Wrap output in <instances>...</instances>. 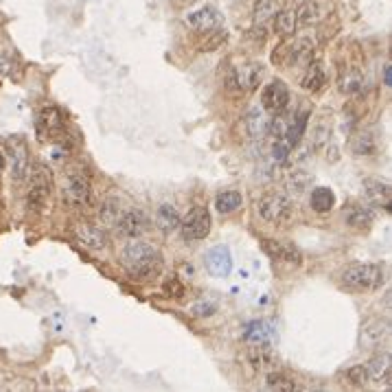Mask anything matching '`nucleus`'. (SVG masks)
Listing matches in <instances>:
<instances>
[{"mask_svg":"<svg viewBox=\"0 0 392 392\" xmlns=\"http://www.w3.org/2000/svg\"><path fill=\"white\" fill-rule=\"evenodd\" d=\"M121 263L136 281H151L162 272V254L147 241H129L121 252Z\"/></svg>","mask_w":392,"mask_h":392,"instance_id":"f257e3e1","label":"nucleus"},{"mask_svg":"<svg viewBox=\"0 0 392 392\" xmlns=\"http://www.w3.org/2000/svg\"><path fill=\"white\" fill-rule=\"evenodd\" d=\"M340 283L351 292H377L386 285V270L377 263H351L340 272Z\"/></svg>","mask_w":392,"mask_h":392,"instance_id":"f03ea898","label":"nucleus"},{"mask_svg":"<svg viewBox=\"0 0 392 392\" xmlns=\"http://www.w3.org/2000/svg\"><path fill=\"white\" fill-rule=\"evenodd\" d=\"M259 217L272 226H287L294 219V202L276 191L261 195L257 202Z\"/></svg>","mask_w":392,"mask_h":392,"instance_id":"7ed1b4c3","label":"nucleus"},{"mask_svg":"<svg viewBox=\"0 0 392 392\" xmlns=\"http://www.w3.org/2000/svg\"><path fill=\"white\" fill-rule=\"evenodd\" d=\"M31 184L27 191V208L31 213H42L46 208L51 199V191H53V177L51 171L44 167V164H38L35 171H29Z\"/></svg>","mask_w":392,"mask_h":392,"instance_id":"20e7f679","label":"nucleus"},{"mask_svg":"<svg viewBox=\"0 0 392 392\" xmlns=\"http://www.w3.org/2000/svg\"><path fill=\"white\" fill-rule=\"evenodd\" d=\"M64 199L73 208H88L92 204L90 177L81 169H70L64 182Z\"/></svg>","mask_w":392,"mask_h":392,"instance_id":"39448f33","label":"nucleus"},{"mask_svg":"<svg viewBox=\"0 0 392 392\" xmlns=\"http://www.w3.org/2000/svg\"><path fill=\"white\" fill-rule=\"evenodd\" d=\"M210 213L206 206H193L186 213V217L180 219L177 228L182 230V237L186 241H202L210 235Z\"/></svg>","mask_w":392,"mask_h":392,"instance_id":"423d86ee","label":"nucleus"},{"mask_svg":"<svg viewBox=\"0 0 392 392\" xmlns=\"http://www.w3.org/2000/svg\"><path fill=\"white\" fill-rule=\"evenodd\" d=\"M261 77H263V64H241V66H232L228 73V88L237 92H250L261 84Z\"/></svg>","mask_w":392,"mask_h":392,"instance_id":"0eeeda50","label":"nucleus"},{"mask_svg":"<svg viewBox=\"0 0 392 392\" xmlns=\"http://www.w3.org/2000/svg\"><path fill=\"white\" fill-rule=\"evenodd\" d=\"M261 248H263V252L272 261H279V263H287V265H301L303 263V252L298 250V246H294L292 241L270 239V237H265V239L261 241Z\"/></svg>","mask_w":392,"mask_h":392,"instance_id":"6e6552de","label":"nucleus"},{"mask_svg":"<svg viewBox=\"0 0 392 392\" xmlns=\"http://www.w3.org/2000/svg\"><path fill=\"white\" fill-rule=\"evenodd\" d=\"M9 169L14 182H22L29 177L31 171V158H29V147L22 138H11L9 140Z\"/></svg>","mask_w":392,"mask_h":392,"instance_id":"1a4fd4ad","label":"nucleus"},{"mask_svg":"<svg viewBox=\"0 0 392 392\" xmlns=\"http://www.w3.org/2000/svg\"><path fill=\"white\" fill-rule=\"evenodd\" d=\"M287 105H290V88L281 79L265 84L263 92H261V108L268 114H281L287 110Z\"/></svg>","mask_w":392,"mask_h":392,"instance_id":"9d476101","label":"nucleus"},{"mask_svg":"<svg viewBox=\"0 0 392 392\" xmlns=\"http://www.w3.org/2000/svg\"><path fill=\"white\" fill-rule=\"evenodd\" d=\"M114 226H116V232L125 237V239H138L140 235H145L149 230V217L136 208L123 210Z\"/></svg>","mask_w":392,"mask_h":392,"instance_id":"9b49d317","label":"nucleus"},{"mask_svg":"<svg viewBox=\"0 0 392 392\" xmlns=\"http://www.w3.org/2000/svg\"><path fill=\"white\" fill-rule=\"evenodd\" d=\"M390 338V323L386 318H371L362 325L360 344L362 349H379Z\"/></svg>","mask_w":392,"mask_h":392,"instance_id":"f8f14e48","label":"nucleus"},{"mask_svg":"<svg viewBox=\"0 0 392 392\" xmlns=\"http://www.w3.org/2000/svg\"><path fill=\"white\" fill-rule=\"evenodd\" d=\"M75 235H77V241L84 248H88V250H92V252L105 250V246H108V241H110L105 228H101V226H97V224H90V221L77 224Z\"/></svg>","mask_w":392,"mask_h":392,"instance_id":"ddd939ff","label":"nucleus"},{"mask_svg":"<svg viewBox=\"0 0 392 392\" xmlns=\"http://www.w3.org/2000/svg\"><path fill=\"white\" fill-rule=\"evenodd\" d=\"M206 272L215 279H226L232 272V254L226 246H215L206 252Z\"/></svg>","mask_w":392,"mask_h":392,"instance_id":"4468645a","label":"nucleus"},{"mask_svg":"<svg viewBox=\"0 0 392 392\" xmlns=\"http://www.w3.org/2000/svg\"><path fill=\"white\" fill-rule=\"evenodd\" d=\"M221 14H219V9L217 7H213V5H206V7H199L197 11H193V14H188L186 16V25L199 31V33H210V31H215L221 27Z\"/></svg>","mask_w":392,"mask_h":392,"instance_id":"2eb2a0df","label":"nucleus"},{"mask_svg":"<svg viewBox=\"0 0 392 392\" xmlns=\"http://www.w3.org/2000/svg\"><path fill=\"white\" fill-rule=\"evenodd\" d=\"M364 195L373 206H379L384 210H390V199H392V188L390 182L377 180V177H366L364 180Z\"/></svg>","mask_w":392,"mask_h":392,"instance_id":"dca6fc26","label":"nucleus"},{"mask_svg":"<svg viewBox=\"0 0 392 392\" xmlns=\"http://www.w3.org/2000/svg\"><path fill=\"white\" fill-rule=\"evenodd\" d=\"M344 219L353 230H371L375 224V210L364 204H349L344 208Z\"/></svg>","mask_w":392,"mask_h":392,"instance_id":"f3484780","label":"nucleus"},{"mask_svg":"<svg viewBox=\"0 0 392 392\" xmlns=\"http://www.w3.org/2000/svg\"><path fill=\"white\" fill-rule=\"evenodd\" d=\"M368 371V379H373L375 384L379 386H386L390 388V379H392V358L390 353L384 351V353H377L375 358L371 360V364L366 366Z\"/></svg>","mask_w":392,"mask_h":392,"instance_id":"a211bd4d","label":"nucleus"},{"mask_svg":"<svg viewBox=\"0 0 392 392\" xmlns=\"http://www.w3.org/2000/svg\"><path fill=\"white\" fill-rule=\"evenodd\" d=\"M305 75L301 77V88L303 90H309V92H318L327 84V70L323 66V62H318V59H312L307 66H305Z\"/></svg>","mask_w":392,"mask_h":392,"instance_id":"6ab92c4d","label":"nucleus"},{"mask_svg":"<svg viewBox=\"0 0 392 392\" xmlns=\"http://www.w3.org/2000/svg\"><path fill=\"white\" fill-rule=\"evenodd\" d=\"M248 360H250V364L259 368V371H274L276 366V355L270 344H250Z\"/></svg>","mask_w":392,"mask_h":392,"instance_id":"aec40b11","label":"nucleus"},{"mask_svg":"<svg viewBox=\"0 0 392 392\" xmlns=\"http://www.w3.org/2000/svg\"><path fill=\"white\" fill-rule=\"evenodd\" d=\"M268 125H270V118L263 108H252L243 118L246 134L250 138H263L268 134Z\"/></svg>","mask_w":392,"mask_h":392,"instance_id":"412c9836","label":"nucleus"},{"mask_svg":"<svg viewBox=\"0 0 392 392\" xmlns=\"http://www.w3.org/2000/svg\"><path fill=\"white\" fill-rule=\"evenodd\" d=\"M287 51V64L290 66H307L314 59V42L309 38H301L296 40Z\"/></svg>","mask_w":392,"mask_h":392,"instance_id":"4be33fe9","label":"nucleus"},{"mask_svg":"<svg viewBox=\"0 0 392 392\" xmlns=\"http://www.w3.org/2000/svg\"><path fill=\"white\" fill-rule=\"evenodd\" d=\"M64 127V118H62V112L57 108H42L40 114H38V129L40 134H46V136H55L57 132H62Z\"/></svg>","mask_w":392,"mask_h":392,"instance_id":"5701e85b","label":"nucleus"},{"mask_svg":"<svg viewBox=\"0 0 392 392\" xmlns=\"http://www.w3.org/2000/svg\"><path fill=\"white\" fill-rule=\"evenodd\" d=\"M246 340L250 344H274V329H272L270 323H263V320H257V323H250L246 327Z\"/></svg>","mask_w":392,"mask_h":392,"instance_id":"b1692460","label":"nucleus"},{"mask_svg":"<svg viewBox=\"0 0 392 392\" xmlns=\"http://www.w3.org/2000/svg\"><path fill=\"white\" fill-rule=\"evenodd\" d=\"M177 226H180V215H177L175 206L173 204H160L156 210V228L162 230L164 235H169V232L177 230Z\"/></svg>","mask_w":392,"mask_h":392,"instance_id":"393cba45","label":"nucleus"},{"mask_svg":"<svg viewBox=\"0 0 392 392\" xmlns=\"http://www.w3.org/2000/svg\"><path fill=\"white\" fill-rule=\"evenodd\" d=\"M309 204L316 213H329L336 206V193L329 186H316L309 195Z\"/></svg>","mask_w":392,"mask_h":392,"instance_id":"a878e982","label":"nucleus"},{"mask_svg":"<svg viewBox=\"0 0 392 392\" xmlns=\"http://www.w3.org/2000/svg\"><path fill=\"white\" fill-rule=\"evenodd\" d=\"M243 204V195L239 191H221L215 197V208L221 215H230V213L239 210Z\"/></svg>","mask_w":392,"mask_h":392,"instance_id":"bb28decb","label":"nucleus"},{"mask_svg":"<svg viewBox=\"0 0 392 392\" xmlns=\"http://www.w3.org/2000/svg\"><path fill=\"white\" fill-rule=\"evenodd\" d=\"M323 16H325L323 7L318 3H312V0H309V3H303L298 9H296V20H298V25H305V27L316 25V22L323 20Z\"/></svg>","mask_w":392,"mask_h":392,"instance_id":"cd10ccee","label":"nucleus"},{"mask_svg":"<svg viewBox=\"0 0 392 392\" xmlns=\"http://www.w3.org/2000/svg\"><path fill=\"white\" fill-rule=\"evenodd\" d=\"M296 27H298V20H296V11L294 9L279 11V14L274 16V29H276L279 35H283V38L294 35Z\"/></svg>","mask_w":392,"mask_h":392,"instance_id":"c85d7f7f","label":"nucleus"},{"mask_svg":"<svg viewBox=\"0 0 392 392\" xmlns=\"http://www.w3.org/2000/svg\"><path fill=\"white\" fill-rule=\"evenodd\" d=\"M340 90L344 94H358L364 90V75L358 68H349L340 79Z\"/></svg>","mask_w":392,"mask_h":392,"instance_id":"c756f323","label":"nucleus"},{"mask_svg":"<svg viewBox=\"0 0 392 392\" xmlns=\"http://www.w3.org/2000/svg\"><path fill=\"white\" fill-rule=\"evenodd\" d=\"M265 386L270 390H281V392H292V390H298V384L294 382L290 375H285L281 371H270L265 377Z\"/></svg>","mask_w":392,"mask_h":392,"instance_id":"7c9ffc66","label":"nucleus"},{"mask_svg":"<svg viewBox=\"0 0 392 392\" xmlns=\"http://www.w3.org/2000/svg\"><path fill=\"white\" fill-rule=\"evenodd\" d=\"M276 14H279V3H276V0H257V5H254V22H257V25L265 27V22L272 20Z\"/></svg>","mask_w":392,"mask_h":392,"instance_id":"2f4dec72","label":"nucleus"},{"mask_svg":"<svg viewBox=\"0 0 392 392\" xmlns=\"http://www.w3.org/2000/svg\"><path fill=\"white\" fill-rule=\"evenodd\" d=\"M353 153H358V156H373L377 153V140L371 132H364L360 136H355L353 140Z\"/></svg>","mask_w":392,"mask_h":392,"instance_id":"473e14b6","label":"nucleus"},{"mask_svg":"<svg viewBox=\"0 0 392 392\" xmlns=\"http://www.w3.org/2000/svg\"><path fill=\"white\" fill-rule=\"evenodd\" d=\"M329 136H331V127L320 121L312 127V136H309V147L312 149H323L327 142H329Z\"/></svg>","mask_w":392,"mask_h":392,"instance_id":"72a5a7b5","label":"nucleus"},{"mask_svg":"<svg viewBox=\"0 0 392 392\" xmlns=\"http://www.w3.org/2000/svg\"><path fill=\"white\" fill-rule=\"evenodd\" d=\"M309 184H312V175L305 173V171H294L287 180V186L294 195H303L309 188Z\"/></svg>","mask_w":392,"mask_h":392,"instance_id":"f704fd0d","label":"nucleus"},{"mask_svg":"<svg viewBox=\"0 0 392 392\" xmlns=\"http://www.w3.org/2000/svg\"><path fill=\"white\" fill-rule=\"evenodd\" d=\"M121 213H123V210H121V202H118V199H108V202H105V204L101 206L99 215H101V221H103V224L114 226L116 219L121 217Z\"/></svg>","mask_w":392,"mask_h":392,"instance_id":"c9c22d12","label":"nucleus"},{"mask_svg":"<svg viewBox=\"0 0 392 392\" xmlns=\"http://www.w3.org/2000/svg\"><path fill=\"white\" fill-rule=\"evenodd\" d=\"M344 377L349 379V384L353 386H366L368 384V371L366 366H351L347 373H344Z\"/></svg>","mask_w":392,"mask_h":392,"instance_id":"e433bc0d","label":"nucleus"},{"mask_svg":"<svg viewBox=\"0 0 392 392\" xmlns=\"http://www.w3.org/2000/svg\"><path fill=\"white\" fill-rule=\"evenodd\" d=\"M215 312H217V305L210 303V301H199V303H195L191 307V314L195 318H208V316H213Z\"/></svg>","mask_w":392,"mask_h":392,"instance_id":"4c0bfd02","label":"nucleus"},{"mask_svg":"<svg viewBox=\"0 0 392 392\" xmlns=\"http://www.w3.org/2000/svg\"><path fill=\"white\" fill-rule=\"evenodd\" d=\"M208 35H210V38H208L204 44H202L199 51H208V53H210V51H217L219 46H221V42L226 40V31H217V29H215V31H210Z\"/></svg>","mask_w":392,"mask_h":392,"instance_id":"58836bf2","label":"nucleus"},{"mask_svg":"<svg viewBox=\"0 0 392 392\" xmlns=\"http://www.w3.org/2000/svg\"><path fill=\"white\" fill-rule=\"evenodd\" d=\"M386 86H390V66H386Z\"/></svg>","mask_w":392,"mask_h":392,"instance_id":"ea45409f","label":"nucleus"},{"mask_svg":"<svg viewBox=\"0 0 392 392\" xmlns=\"http://www.w3.org/2000/svg\"><path fill=\"white\" fill-rule=\"evenodd\" d=\"M180 3H182V5H193L195 0H180Z\"/></svg>","mask_w":392,"mask_h":392,"instance_id":"a19ab883","label":"nucleus"}]
</instances>
